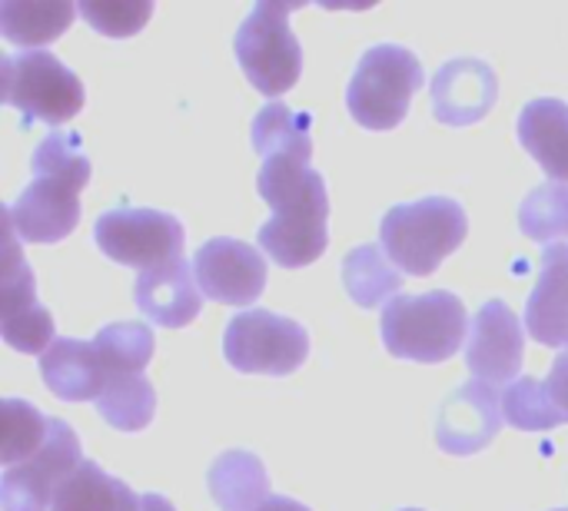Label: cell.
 I'll list each match as a JSON object with an SVG mask.
<instances>
[{"mask_svg": "<svg viewBox=\"0 0 568 511\" xmlns=\"http://www.w3.org/2000/svg\"><path fill=\"white\" fill-rule=\"evenodd\" d=\"M210 495L223 511H256L270 499V476L253 452H226L210 469Z\"/></svg>", "mask_w": 568, "mask_h": 511, "instance_id": "22", "label": "cell"}, {"mask_svg": "<svg viewBox=\"0 0 568 511\" xmlns=\"http://www.w3.org/2000/svg\"><path fill=\"white\" fill-rule=\"evenodd\" d=\"M140 502L143 495H136L126 482L106 476L97 462L83 459L57 489L50 511H140Z\"/></svg>", "mask_w": 568, "mask_h": 511, "instance_id": "20", "label": "cell"}, {"mask_svg": "<svg viewBox=\"0 0 568 511\" xmlns=\"http://www.w3.org/2000/svg\"><path fill=\"white\" fill-rule=\"evenodd\" d=\"M253 150L266 160L276 153L313 160V116L296 113L283 103H266L253 120Z\"/></svg>", "mask_w": 568, "mask_h": 511, "instance_id": "23", "label": "cell"}, {"mask_svg": "<svg viewBox=\"0 0 568 511\" xmlns=\"http://www.w3.org/2000/svg\"><path fill=\"white\" fill-rule=\"evenodd\" d=\"M140 511H176V509H173V502H170V499H163V495H156V492H146V495H143V502H140Z\"/></svg>", "mask_w": 568, "mask_h": 511, "instance_id": "32", "label": "cell"}, {"mask_svg": "<svg viewBox=\"0 0 568 511\" xmlns=\"http://www.w3.org/2000/svg\"><path fill=\"white\" fill-rule=\"evenodd\" d=\"M433 116L446 126H473L499 100V76L479 57H456L443 63L429 86Z\"/></svg>", "mask_w": 568, "mask_h": 511, "instance_id": "15", "label": "cell"}, {"mask_svg": "<svg viewBox=\"0 0 568 511\" xmlns=\"http://www.w3.org/2000/svg\"><path fill=\"white\" fill-rule=\"evenodd\" d=\"M519 229L532 243L559 246L568 239V183H542L519 206Z\"/></svg>", "mask_w": 568, "mask_h": 511, "instance_id": "26", "label": "cell"}, {"mask_svg": "<svg viewBox=\"0 0 568 511\" xmlns=\"http://www.w3.org/2000/svg\"><path fill=\"white\" fill-rule=\"evenodd\" d=\"M93 239L103 256L140 273L183 259V223L173 213L160 209H106L97 216Z\"/></svg>", "mask_w": 568, "mask_h": 511, "instance_id": "9", "label": "cell"}, {"mask_svg": "<svg viewBox=\"0 0 568 511\" xmlns=\"http://www.w3.org/2000/svg\"><path fill=\"white\" fill-rule=\"evenodd\" d=\"M526 329L536 343L568 352V243L542 253L539 283L526 299Z\"/></svg>", "mask_w": 568, "mask_h": 511, "instance_id": "18", "label": "cell"}, {"mask_svg": "<svg viewBox=\"0 0 568 511\" xmlns=\"http://www.w3.org/2000/svg\"><path fill=\"white\" fill-rule=\"evenodd\" d=\"M33 180L7 206V226L23 243H60L80 223V190L90 183V160L80 133H50L30 156Z\"/></svg>", "mask_w": 568, "mask_h": 511, "instance_id": "2", "label": "cell"}, {"mask_svg": "<svg viewBox=\"0 0 568 511\" xmlns=\"http://www.w3.org/2000/svg\"><path fill=\"white\" fill-rule=\"evenodd\" d=\"M403 283L406 273H399V266L386 259V249L379 243H363L349 249L343 259V286L353 296V303L363 309L393 303Z\"/></svg>", "mask_w": 568, "mask_h": 511, "instance_id": "21", "label": "cell"}, {"mask_svg": "<svg viewBox=\"0 0 568 511\" xmlns=\"http://www.w3.org/2000/svg\"><path fill=\"white\" fill-rule=\"evenodd\" d=\"M0 70H3V100L27 123L40 120L60 126L83 110L87 93L80 76L47 50L7 53Z\"/></svg>", "mask_w": 568, "mask_h": 511, "instance_id": "7", "label": "cell"}, {"mask_svg": "<svg viewBox=\"0 0 568 511\" xmlns=\"http://www.w3.org/2000/svg\"><path fill=\"white\" fill-rule=\"evenodd\" d=\"M300 3L260 0L233 37L236 60L246 80L263 96H283L286 90L296 86L303 73V50L296 33L290 30V13Z\"/></svg>", "mask_w": 568, "mask_h": 511, "instance_id": "6", "label": "cell"}, {"mask_svg": "<svg viewBox=\"0 0 568 511\" xmlns=\"http://www.w3.org/2000/svg\"><path fill=\"white\" fill-rule=\"evenodd\" d=\"M503 419L513 429L523 432H549L556 426H566L562 412L552 406L546 382L532 379V376H519L516 382L506 386L503 392Z\"/></svg>", "mask_w": 568, "mask_h": 511, "instance_id": "27", "label": "cell"}, {"mask_svg": "<svg viewBox=\"0 0 568 511\" xmlns=\"http://www.w3.org/2000/svg\"><path fill=\"white\" fill-rule=\"evenodd\" d=\"M133 299L143 319L163 329H183L203 309V289L196 283L193 263L186 259H173L166 266L140 273L133 286Z\"/></svg>", "mask_w": 568, "mask_h": 511, "instance_id": "17", "label": "cell"}, {"mask_svg": "<svg viewBox=\"0 0 568 511\" xmlns=\"http://www.w3.org/2000/svg\"><path fill=\"white\" fill-rule=\"evenodd\" d=\"M77 3H3L0 7V30L3 40L17 47H40L53 43L67 33L77 17Z\"/></svg>", "mask_w": 568, "mask_h": 511, "instance_id": "24", "label": "cell"}, {"mask_svg": "<svg viewBox=\"0 0 568 511\" xmlns=\"http://www.w3.org/2000/svg\"><path fill=\"white\" fill-rule=\"evenodd\" d=\"M526 356V339H523V323L519 316L503 303L489 299L479 306L469 343H466V366L479 382H516Z\"/></svg>", "mask_w": 568, "mask_h": 511, "instance_id": "13", "label": "cell"}, {"mask_svg": "<svg viewBox=\"0 0 568 511\" xmlns=\"http://www.w3.org/2000/svg\"><path fill=\"white\" fill-rule=\"evenodd\" d=\"M93 406L106 426L120 432H140L156 416V392L146 376H126L116 379Z\"/></svg>", "mask_w": 568, "mask_h": 511, "instance_id": "25", "label": "cell"}, {"mask_svg": "<svg viewBox=\"0 0 568 511\" xmlns=\"http://www.w3.org/2000/svg\"><path fill=\"white\" fill-rule=\"evenodd\" d=\"M0 333L3 343L27 356H43L57 336H53V316L47 306L37 303V283L30 266L20 256L17 233L7 226V266H3V286H0Z\"/></svg>", "mask_w": 568, "mask_h": 511, "instance_id": "11", "label": "cell"}, {"mask_svg": "<svg viewBox=\"0 0 568 511\" xmlns=\"http://www.w3.org/2000/svg\"><path fill=\"white\" fill-rule=\"evenodd\" d=\"M403 511H419V509H403Z\"/></svg>", "mask_w": 568, "mask_h": 511, "instance_id": "33", "label": "cell"}, {"mask_svg": "<svg viewBox=\"0 0 568 511\" xmlns=\"http://www.w3.org/2000/svg\"><path fill=\"white\" fill-rule=\"evenodd\" d=\"M80 13L90 20V27L103 37H133L146 27L153 3L140 0V3H97V0H83Z\"/></svg>", "mask_w": 568, "mask_h": 511, "instance_id": "29", "label": "cell"}, {"mask_svg": "<svg viewBox=\"0 0 568 511\" xmlns=\"http://www.w3.org/2000/svg\"><path fill=\"white\" fill-rule=\"evenodd\" d=\"M223 356L243 376H290L310 356V333L286 316L246 309L226 323Z\"/></svg>", "mask_w": 568, "mask_h": 511, "instance_id": "8", "label": "cell"}, {"mask_svg": "<svg viewBox=\"0 0 568 511\" xmlns=\"http://www.w3.org/2000/svg\"><path fill=\"white\" fill-rule=\"evenodd\" d=\"M466 329H473L466 306L449 289H433L419 296H396L386 303L379 319V336L389 356L409 362H446L463 349Z\"/></svg>", "mask_w": 568, "mask_h": 511, "instance_id": "3", "label": "cell"}, {"mask_svg": "<svg viewBox=\"0 0 568 511\" xmlns=\"http://www.w3.org/2000/svg\"><path fill=\"white\" fill-rule=\"evenodd\" d=\"M503 396L489 382L459 386L436 416V442L449 456H476L503 429Z\"/></svg>", "mask_w": 568, "mask_h": 511, "instance_id": "14", "label": "cell"}, {"mask_svg": "<svg viewBox=\"0 0 568 511\" xmlns=\"http://www.w3.org/2000/svg\"><path fill=\"white\" fill-rule=\"evenodd\" d=\"M50 436V419H43L23 399H3V429H0V462L3 469L27 462L43 449Z\"/></svg>", "mask_w": 568, "mask_h": 511, "instance_id": "28", "label": "cell"}, {"mask_svg": "<svg viewBox=\"0 0 568 511\" xmlns=\"http://www.w3.org/2000/svg\"><path fill=\"white\" fill-rule=\"evenodd\" d=\"M426 86L419 57L399 43L369 47L346 86L349 116L366 130H393L406 120L413 93Z\"/></svg>", "mask_w": 568, "mask_h": 511, "instance_id": "5", "label": "cell"}, {"mask_svg": "<svg viewBox=\"0 0 568 511\" xmlns=\"http://www.w3.org/2000/svg\"><path fill=\"white\" fill-rule=\"evenodd\" d=\"M546 392L552 399V406L562 412V419L568 422V352H559L552 362V372L546 379Z\"/></svg>", "mask_w": 568, "mask_h": 511, "instance_id": "30", "label": "cell"}, {"mask_svg": "<svg viewBox=\"0 0 568 511\" xmlns=\"http://www.w3.org/2000/svg\"><path fill=\"white\" fill-rule=\"evenodd\" d=\"M469 216L459 200L426 196L399 203L383 216L379 246L406 276H433L439 263L466 243Z\"/></svg>", "mask_w": 568, "mask_h": 511, "instance_id": "4", "label": "cell"}, {"mask_svg": "<svg viewBox=\"0 0 568 511\" xmlns=\"http://www.w3.org/2000/svg\"><path fill=\"white\" fill-rule=\"evenodd\" d=\"M519 143L552 183H568V103L539 96L519 113Z\"/></svg>", "mask_w": 568, "mask_h": 511, "instance_id": "19", "label": "cell"}, {"mask_svg": "<svg viewBox=\"0 0 568 511\" xmlns=\"http://www.w3.org/2000/svg\"><path fill=\"white\" fill-rule=\"evenodd\" d=\"M40 376L60 402H97L116 382L97 339H57L40 356Z\"/></svg>", "mask_w": 568, "mask_h": 511, "instance_id": "16", "label": "cell"}, {"mask_svg": "<svg viewBox=\"0 0 568 511\" xmlns=\"http://www.w3.org/2000/svg\"><path fill=\"white\" fill-rule=\"evenodd\" d=\"M80 439L63 419H50V436L37 456L20 466L3 469L0 476V505L3 511H50L57 489L73 476L80 459Z\"/></svg>", "mask_w": 568, "mask_h": 511, "instance_id": "10", "label": "cell"}, {"mask_svg": "<svg viewBox=\"0 0 568 511\" xmlns=\"http://www.w3.org/2000/svg\"><path fill=\"white\" fill-rule=\"evenodd\" d=\"M256 511H310L306 505H300V502H293V499H286V495H270L263 505Z\"/></svg>", "mask_w": 568, "mask_h": 511, "instance_id": "31", "label": "cell"}, {"mask_svg": "<svg viewBox=\"0 0 568 511\" xmlns=\"http://www.w3.org/2000/svg\"><path fill=\"white\" fill-rule=\"evenodd\" d=\"M193 273L203 296L223 306H253L266 289V259L230 236L203 243L193 256Z\"/></svg>", "mask_w": 568, "mask_h": 511, "instance_id": "12", "label": "cell"}, {"mask_svg": "<svg viewBox=\"0 0 568 511\" xmlns=\"http://www.w3.org/2000/svg\"><path fill=\"white\" fill-rule=\"evenodd\" d=\"M256 190L273 206V216L256 233V243L270 259L286 269L316 263L329 246V196L323 173L296 156L276 153L263 160Z\"/></svg>", "mask_w": 568, "mask_h": 511, "instance_id": "1", "label": "cell"}, {"mask_svg": "<svg viewBox=\"0 0 568 511\" xmlns=\"http://www.w3.org/2000/svg\"><path fill=\"white\" fill-rule=\"evenodd\" d=\"M556 511H568V509H556Z\"/></svg>", "mask_w": 568, "mask_h": 511, "instance_id": "34", "label": "cell"}]
</instances>
